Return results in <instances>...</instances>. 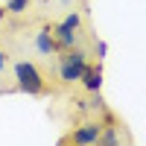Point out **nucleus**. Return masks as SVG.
<instances>
[{
  "mask_svg": "<svg viewBox=\"0 0 146 146\" xmlns=\"http://www.w3.org/2000/svg\"><path fill=\"white\" fill-rule=\"evenodd\" d=\"M12 73H15V88H18L21 94H29V96L47 94V79H44V73L38 70V64L21 58V62L12 64Z\"/></svg>",
  "mask_w": 146,
  "mask_h": 146,
  "instance_id": "obj_1",
  "label": "nucleus"
},
{
  "mask_svg": "<svg viewBox=\"0 0 146 146\" xmlns=\"http://www.w3.org/2000/svg\"><path fill=\"white\" fill-rule=\"evenodd\" d=\"M88 50L82 47H70V50H62L58 53V82L62 85H76L82 79L85 67H88Z\"/></svg>",
  "mask_w": 146,
  "mask_h": 146,
  "instance_id": "obj_2",
  "label": "nucleus"
},
{
  "mask_svg": "<svg viewBox=\"0 0 146 146\" xmlns=\"http://www.w3.org/2000/svg\"><path fill=\"white\" fill-rule=\"evenodd\" d=\"M100 135H102V120H100V117H94V120H85V123H79L73 131H67V135L58 140V143L94 146V143H100Z\"/></svg>",
  "mask_w": 146,
  "mask_h": 146,
  "instance_id": "obj_3",
  "label": "nucleus"
},
{
  "mask_svg": "<svg viewBox=\"0 0 146 146\" xmlns=\"http://www.w3.org/2000/svg\"><path fill=\"white\" fill-rule=\"evenodd\" d=\"M32 44H35V50H38L41 56H47V58H58V41H56V35H53V23L50 27H41L38 32H35V38H32Z\"/></svg>",
  "mask_w": 146,
  "mask_h": 146,
  "instance_id": "obj_4",
  "label": "nucleus"
},
{
  "mask_svg": "<svg viewBox=\"0 0 146 146\" xmlns=\"http://www.w3.org/2000/svg\"><path fill=\"white\" fill-rule=\"evenodd\" d=\"M79 85H82L88 94H100V91H102V62H96V64L88 62V67H85Z\"/></svg>",
  "mask_w": 146,
  "mask_h": 146,
  "instance_id": "obj_5",
  "label": "nucleus"
},
{
  "mask_svg": "<svg viewBox=\"0 0 146 146\" xmlns=\"http://www.w3.org/2000/svg\"><path fill=\"white\" fill-rule=\"evenodd\" d=\"M53 35L58 41V50L79 47V29H67V27H62V23H53Z\"/></svg>",
  "mask_w": 146,
  "mask_h": 146,
  "instance_id": "obj_6",
  "label": "nucleus"
},
{
  "mask_svg": "<svg viewBox=\"0 0 146 146\" xmlns=\"http://www.w3.org/2000/svg\"><path fill=\"white\" fill-rule=\"evenodd\" d=\"M6 12L9 15H27V12L32 9V0H6Z\"/></svg>",
  "mask_w": 146,
  "mask_h": 146,
  "instance_id": "obj_7",
  "label": "nucleus"
},
{
  "mask_svg": "<svg viewBox=\"0 0 146 146\" xmlns=\"http://www.w3.org/2000/svg\"><path fill=\"white\" fill-rule=\"evenodd\" d=\"M58 23H62V27H67V29H82V12L73 9V12H67V15L58 21Z\"/></svg>",
  "mask_w": 146,
  "mask_h": 146,
  "instance_id": "obj_8",
  "label": "nucleus"
},
{
  "mask_svg": "<svg viewBox=\"0 0 146 146\" xmlns=\"http://www.w3.org/2000/svg\"><path fill=\"white\" fill-rule=\"evenodd\" d=\"M94 56H96V62H102V58L108 56V44L102 38H94Z\"/></svg>",
  "mask_w": 146,
  "mask_h": 146,
  "instance_id": "obj_9",
  "label": "nucleus"
},
{
  "mask_svg": "<svg viewBox=\"0 0 146 146\" xmlns=\"http://www.w3.org/2000/svg\"><path fill=\"white\" fill-rule=\"evenodd\" d=\"M6 67H9V53L0 47V73H6Z\"/></svg>",
  "mask_w": 146,
  "mask_h": 146,
  "instance_id": "obj_10",
  "label": "nucleus"
},
{
  "mask_svg": "<svg viewBox=\"0 0 146 146\" xmlns=\"http://www.w3.org/2000/svg\"><path fill=\"white\" fill-rule=\"evenodd\" d=\"M6 15H9V12H6V6H0V21H3Z\"/></svg>",
  "mask_w": 146,
  "mask_h": 146,
  "instance_id": "obj_11",
  "label": "nucleus"
}]
</instances>
